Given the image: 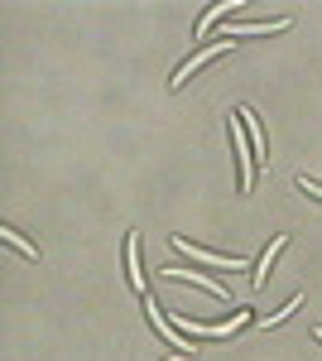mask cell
<instances>
[{
  "label": "cell",
  "instance_id": "cell-1",
  "mask_svg": "<svg viewBox=\"0 0 322 361\" xmlns=\"http://www.w3.org/2000/svg\"><path fill=\"white\" fill-rule=\"evenodd\" d=\"M236 140V159H241V188L250 193V183H255V169H250V145H245V130H231Z\"/></svg>",
  "mask_w": 322,
  "mask_h": 361
},
{
  "label": "cell",
  "instance_id": "cell-2",
  "mask_svg": "<svg viewBox=\"0 0 322 361\" xmlns=\"http://www.w3.org/2000/svg\"><path fill=\"white\" fill-rule=\"evenodd\" d=\"M226 49H231V44H212V49H202V54H192V58H188V68H178V73H173V92H178V87L188 82V73H192V68H197V63H207V58L226 54Z\"/></svg>",
  "mask_w": 322,
  "mask_h": 361
},
{
  "label": "cell",
  "instance_id": "cell-3",
  "mask_svg": "<svg viewBox=\"0 0 322 361\" xmlns=\"http://www.w3.org/2000/svg\"><path fill=\"white\" fill-rule=\"evenodd\" d=\"M125 265H130V284H135V294H140V289H144V284H140V236L125 241Z\"/></svg>",
  "mask_w": 322,
  "mask_h": 361
},
{
  "label": "cell",
  "instance_id": "cell-4",
  "mask_svg": "<svg viewBox=\"0 0 322 361\" xmlns=\"http://www.w3.org/2000/svg\"><path fill=\"white\" fill-rule=\"evenodd\" d=\"M279 246H289V241H284V236H279V241H274V246L265 250V260H260V265H255V284H265V275H269V260H274V255H279Z\"/></svg>",
  "mask_w": 322,
  "mask_h": 361
},
{
  "label": "cell",
  "instance_id": "cell-5",
  "mask_svg": "<svg viewBox=\"0 0 322 361\" xmlns=\"http://www.w3.org/2000/svg\"><path fill=\"white\" fill-rule=\"evenodd\" d=\"M236 5H216V10H207L202 20H197V34H212V20H221V15H231Z\"/></svg>",
  "mask_w": 322,
  "mask_h": 361
},
{
  "label": "cell",
  "instance_id": "cell-6",
  "mask_svg": "<svg viewBox=\"0 0 322 361\" xmlns=\"http://www.w3.org/2000/svg\"><path fill=\"white\" fill-rule=\"evenodd\" d=\"M5 241H10V246H20L25 250V255H34V246H29L25 236H20V231H15V226H5Z\"/></svg>",
  "mask_w": 322,
  "mask_h": 361
},
{
  "label": "cell",
  "instance_id": "cell-7",
  "mask_svg": "<svg viewBox=\"0 0 322 361\" xmlns=\"http://www.w3.org/2000/svg\"><path fill=\"white\" fill-rule=\"evenodd\" d=\"M298 188H303V193H313V197H322V183H313V178H298Z\"/></svg>",
  "mask_w": 322,
  "mask_h": 361
},
{
  "label": "cell",
  "instance_id": "cell-8",
  "mask_svg": "<svg viewBox=\"0 0 322 361\" xmlns=\"http://www.w3.org/2000/svg\"><path fill=\"white\" fill-rule=\"evenodd\" d=\"M313 337H318V342H322V328H318V333H313Z\"/></svg>",
  "mask_w": 322,
  "mask_h": 361
}]
</instances>
